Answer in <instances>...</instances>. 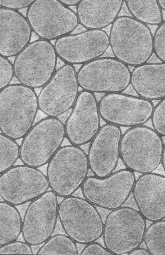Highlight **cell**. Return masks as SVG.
Masks as SVG:
<instances>
[{
  "label": "cell",
  "instance_id": "obj_1",
  "mask_svg": "<svg viewBox=\"0 0 165 255\" xmlns=\"http://www.w3.org/2000/svg\"><path fill=\"white\" fill-rule=\"evenodd\" d=\"M109 38L114 57L127 66L142 65L154 53L152 31L148 25L133 16H119L112 23Z\"/></svg>",
  "mask_w": 165,
  "mask_h": 255
},
{
  "label": "cell",
  "instance_id": "obj_2",
  "mask_svg": "<svg viewBox=\"0 0 165 255\" xmlns=\"http://www.w3.org/2000/svg\"><path fill=\"white\" fill-rule=\"evenodd\" d=\"M39 109L35 90L22 84L10 85L0 92V131L14 140L31 129Z\"/></svg>",
  "mask_w": 165,
  "mask_h": 255
},
{
  "label": "cell",
  "instance_id": "obj_3",
  "mask_svg": "<svg viewBox=\"0 0 165 255\" xmlns=\"http://www.w3.org/2000/svg\"><path fill=\"white\" fill-rule=\"evenodd\" d=\"M164 144L163 136L152 128L131 127L121 138L120 159L134 173H153L161 164Z\"/></svg>",
  "mask_w": 165,
  "mask_h": 255
},
{
  "label": "cell",
  "instance_id": "obj_4",
  "mask_svg": "<svg viewBox=\"0 0 165 255\" xmlns=\"http://www.w3.org/2000/svg\"><path fill=\"white\" fill-rule=\"evenodd\" d=\"M89 169L87 154L80 146H62L47 167L50 189L60 197L73 196L85 182Z\"/></svg>",
  "mask_w": 165,
  "mask_h": 255
},
{
  "label": "cell",
  "instance_id": "obj_5",
  "mask_svg": "<svg viewBox=\"0 0 165 255\" xmlns=\"http://www.w3.org/2000/svg\"><path fill=\"white\" fill-rule=\"evenodd\" d=\"M147 228L139 210L125 206L112 210L104 224V246L113 255H129L144 243Z\"/></svg>",
  "mask_w": 165,
  "mask_h": 255
},
{
  "label": "cell",
  "instance_id": "obj_6",
  "mask_svg": "<svg viewBox=\"0 0 165 255\" xmlns=\"http://www.w3.org/2000/svg\"><path fill=\"white\" fill-rule=\"evenodd\" d=\"M58 219L65 234L76 244L87 245L103 237L102 216L85 198H63L59 204Z\"/></svg>",
  "mask_w": 165,
  "mask_h": 255
},
{
  "label": "cell",
  "instance_id": "obj_7",
  "mask_svg": "<svg viewBox=\"0 0 165 255\" xmlns=\"http://www.w3.org/2000/svg\"><path fill=\"white\" fill-rule=\"evenodd\" d=\"M65 137V124L61 120L51 117L43 119L23 137L20 159L26 165L36 168L43 166L62 147Z\"/></svg>",
  "mask_w": 165,
  "mask_h": 255
},
{
  "label": "cell",
  "instance_id": "obj_8",
  "mask_svg": "<svg viewBox=\"0 0 165 255\" xmlns=\"http://www.w3.org/2000/svg\"><path fill=\"white\" fill-rule=\"evenodd\" d=\"M58 58L50 41L39 39L29 43L15 56L13 65L16 78L33 89L42 88L56 72Z\"/></svg>",
  "mask_w": 165,
  "mask_h": 255
},
{
  "label": "cell",
  "instance_id": "obj_9",
  "mask_svg": "<svg viewBox=\"0 0 165 255\" xmlns=\"http://www.w3.org/2000/svg\"><path fill=\"white\" fill-rule=\"evenodd\" d=\"M77 77L83 90L106 95L123 93L129 88L131 71L115 57H101L81 66Z\"/></svg>",
  "mask_w": 165,
  "mask_h": 255
},
{
  "label": "cell",
  "instance_id": "obj_10",
  "mask_svg": "<svg viewBox=\"0 0 165 255\" xmlns=\"http://www.w3.org/2000/svg\"><path fill=\"white\" fill-rule=\"evenodd\" d=\"M26 17L40 39L52 41L70 34L79 24L77 13L59 0H36Z\"/></svg>",
  "mask_w": 165,
  "mask_h": 255
},
{
  "label": "cell",
  "instance_id": "obj_11",
  "mask_svg": "<svg viewBox=\"0 0 165 255\" xmlns=\"http://www.w3.org/2000/svg\"><path fill=\"white\" fill-rule=\"evenodd\" d=\"M136 177L129 169L106 177H87L81 190L85 199L96 207L112 211L124 206L133 193Z\"/></svg>",
  "mask_w": 165,
  "mask_h": 255
},
{
  "label": "cell",
  "instance_id": "obj_12",
  "mask_svg": "<svg viewBox=\"0 0 165 255\" xmlns=\"http://www.w3.org/2000/svg\"><path fill=\"white\" fill-rule=\"evenodd\" d=\"M49 188L48 179L41 171L24 164L13 166L0 176V196L15 206L34 200Z\"/></svg>",
  "mask_w": 165,
  "mask_h": 255
},
{
  "label": "cell",
  "instance_id": "obj_13",
  "mask_svg": "<svg viewBox=\"0 0 165 255\" xmlns=\"http://www.w3.org/2000/svg\"><path fill=\"white\" fill-rule=\"evenodd\" d=\"M152 101L123 93L106 94L99 102L101 118L120 127L144 125L152 117Z\"/></svg>",
  "mask_w": 165,
  "mask_h": 255
},
{
  "label": "cell",
  "instance_id": "obj_14",
  "mask_svg": "<svg viewBox=\"0 0 165 255\" xmlns=\"http://www.w3.org/2000/svg\"><path fill=\"white\" fill-rule=\"evenodd\" d=\"M77 73L73 65L65 63L42 87L39 109L47 116L58 118L72 109L80 93Z\"/></svg>",
  "mask_w": 165,
  "mask_h": 255
},
{
  "label": "cell",
  "instance_id": "obj_15",
  "mask_svg": "<svg viewBox=\"0 0 165 255\" xmlns=\"http://www.w3.org/2000/svg\"><path fill=\"white\" fill-rule=\"evenodd\" d=\"M58 197L52 190L47 191L27 207L22 235L31 246L43 244L52 236L58 219Z\"/></svg>",
  "mask_w": 165,
  "mask_h": 255
},
{
  "label": "cell",
  "instance_id": "obj_16",
  "mask_svg": "<svg viewBox=\"0 0 165 255\" xmlns=\"http://www.w3.org/2000/svg\"><path fill=\"white\" fill-rule=\"evenodd\" d=\"M54 46L58 58L64 63L83 65L106 53L110 46V38L103 29H87L56 39Z\"/></svg>",
  "mask_w": 165,
  "mask_h": 255
},
{
  "label": "cell",
  "instance_id": "obj_17",
  "mask_svg": "<svg viewBox=\"0 0 165 255\" xmlns=\"http://www.w3.org/2000/svg\"><path fill=\"white\" fill-rule=\"evenodd\" d=\"M101 119L94 93L82 90L65 124L66 138L77 146L90 143L99 131Z\"/></svg>",
  "mask_w": 165,
  "mask_h": 255
},
{
  "label": "cell",
  "instance_id": "obj_18",
  "mask_svg": "<svg viewBox=\"0 0 165 255\" xmlns=\"http://www.w3.org/2000/svg\"><path fill=\"white\" fill-rule=\"evenodd\" d=\"M123 133L120 127L106 123L91 141L87 157L94 176L106 177L114 172L120 159Z\"/></svg>",
  "mask_w": 165,
  "mask_h": 255
},
{
  "label": "cell",
  "instance_id": "obj_19",
  "mask_svg": "<svg viewBox=\"0 0 165 255\" xmlns=\"http://www.w3.org/2000/svg\"><path fill=\"white\" fill-rule=\"evenodd\" d=\"M138 209L146 220L165 219V176L142 174L136 180L133 191Z\"/></svg>",
  "mask_w": 165,
  "mask_h": 255
},
{
  "label": "cell",
  "instance_id": "obj_20",
  "mask_svg": "<svg viewBox=\"0 0 165 255\" xmlns=\"http://www.w3.org/2000/svg\"><path fill=\"white\" fill-rule=\"evenodd\" d=\"M32 29L18 10L0 7V56H16L29 44Z\"/></svg>",
  "mask_w": 165,
  "mask_h": 255
},
{
  "label": "cell",
  "instance_id": "obj_21",
  "mask_svg": "<svg viewBox=\"0 0 165 255\" xmlns=\"http://www.w3.org/2000/svg\"><path fill=\"white\" fill-rule=\"evenodd\" d=\"M125 0H82L76 6L79 23L87 29H103L119 17Z\"/></svg>",
  "mask_w": 165,
  "mask_h": 255
},
{
  "label": "cell",
  "instance_id": "obj_22",
  "mask_svg": "<svg viewBox=\"0 0 165 255\" xmlns=\"http://www.w3.org/2000/svg\"><path fill=\"white\" fill-rule=\"evenodd\" d=\"M131 85L138 96L150 101L165 97V62L146 63L131 72Z\"/></svg>",
  "mask_w": 165,
  "mask_h": 255
},
{
  "label": "cell",
  "instance_id": "obj_23",
  "mask_svg": "<svg viewBox=\"0 0 165 255\" xmlns=\"http://www.w3.org/2000/svg\"><path fill=\"white\" fill-rule=\"evenodd\" d=\"M23 220L15 206L0 202V246L17 240L22 232Z\"/></svg>",
  "mask_w": 165,
  "mask_h": 255
},
{
  "label": "cell",
  "instance_id": "obj_24",
  "mask_svg": "<svg viewBox=\"0 0 165 255\" xmlns=\"http://www.w3.org/2000/svg\"><path fill=\"white\" fill-rule=\"evenodd\" d=\"M125 3L133 17L148 25H159L164 21L158 0H125Z\"/></svg>",
  "mask_w": 165,
  "mask_h": 255
},
{
  "label": "cell",
  "instance_id": "obj_25",
  "mask_svg": "<svg viewBox=\"0 0 165 255\" xmlns=\"http://www.w3.org/2000/svg\"><path fill=\"white\" fill-rule=\"evenodd\" d=\"M36 255H77L78 250L75 241L67 235L57 234L49 238Z\"/></svg>",
  "mask_w": 165,
  "mask_h": 255
},
{
  "label": "cell",
  "instance_id": "obj_26",
  "mask_svg": "<svg viewBox=\"0 0 165 255\" xmlns=\"http://www.w3.org/2000/svg\"><path fill=\"white\" fill-rule=\"evenodd\" d=\"M144 242L151 255H165V219L147 228Z\"/></svg>",
  "mask_w": 165,
  "mask_h": 255
},
{
  "label": "cell",
  "instance_id": "obj_27",
  "mask_svg": "<svg viewBox=\"0 0 165 255\" xmlns=\"http://www.w3.org/2000/svg\"><path fill=\"white\" fill-rule=\"evenodd\" d=\"M20 158V147L15 140L0 133V173L8 170Z\"/></svg>",
  "mask_w": 165,
  "mask_h": 255
},
{
  "label": "cell",
  "instance_id": "obj_28",
  "mask_svg": "<svg viewBox=\"0 0 165 255\" xmlns=\"http://www.w3.org/2000/svg\"><path fill=\"white\" fill-rule=\"evenodd\" d=\"M154 129L163 137H165V97L154 107L151 117Z\"/></svg>",
  "mask_w": 165,
  "mask_h": 255
},
{
  "label": "cell",
  "instance_id": "obj_29",
  "mask_svg": "<svg viewBox=\"0 0 165 255\" xmlns=\"http://www.w3.org/2000/svg\"><path fill=\"white\" fill-rule=\"evenodd\" d=\"M154 54L161 62H165V20L162 22L154 35Z\"/></svg>",
  "mask_w": 165,
  "mask_h": 255
},
{
  "label": "cell",
  "instance_id": "obj_30",
  "mask_svg": "<svg viewBox=\"0 0 165 255\" xmlns=\"http://www.w3.org/2000/svg\"><path fill=\"white\" fill-rule=\"evenodd\" d=\"M14 76L13 64L6 57L0 56V90L10 85Z\"/></svg>",
  "mask_w": 165,
  "mask_h": 255
},
{
  "label": "cell",
  "instance_id": "obj_31",
  "mask_svg": "<svg viewBox=\"0 0 165 255\" xmlns=\"http://www.w3.org/2000/svg\"><path fill=\"white\" fill-rule=\"evenodd\" d=\"M0 254L1 255H33L34 254L31 245L26 243L15 241L11 243L0 246Z\"/></svg>",
  "mask_w": 165,
  "mask_h": 255
},
{
  "label": "cell",
  "instance_id": "obj_32",
  "mask_svg": "<svg viewBox=\"0 0 165 255\" xmlns=\"http://www.w3.org/2000/svg\"><path fill=\"white\" fill-rule=\"evenodd\" d=\"M36 0H0L2 8L19 10L29 8Z\"/></svg>",
  "mask_w": 165,
  "mask_h": 255
},
{
  "label": "cell",
  "instance_id": "obj_33",
  "mask_svg": "<svg viewBox=\"0 0 165 255\" xmlns=\"http://www.w3.org/2000/svg\"><path fill=\"white\" fill-rule=\"evenodd\" d=\"M81 255H114L106 247L102 245L94 242V243L86 245V247L81 252Z\"/></svg>",
  "mask_w": 165,
  "mask_h": 255
},
{
  "label": "cell",
  "instance_id": "obj_34",
  "mask_svg": "<svg viewBox=\"0 0 165 255\" xmlns=\"http://www.w3.org/2000/svg\"><path fill=\"white\" fill-rule=\"evenodd\" d=\"M130 255H151L149 251L144 248H137L129 254Z\"/></svg>",
  "mask_w": 165,
  "mask_h": 255
},
{
  "label": "cell",
  "instance_id": "obj_35",
  "mask_svg": "<svg viewBox=\"0 0 165 255\" xmlns=\"http://www.w3.org/2000/svg\"><path fill=\"white\" fill-rule=\"evenodd\" d=\"M67 6H77L82 0H59Z\"/></svg>",
  "mask_w": 165,
  "mask_h": 255
},
{
  "label": "cell",
  "instance_id": "obj_36",
  "mask_svg": "<svg viewBox=\"0 0 165 255\" xmlns=\"http://www.w3.org/2000/svg\"><path fill=\"white\" fill-rule=\"evenodd\" d=\"M161 164H163V168L165 172V143L164 144L163 157H162Z\"/></svg>",
  "mask_w": 165,
  "mask_h": 255
},
{
  "label": "cell",
  "instance_id": "obj_37",
  "mask_svg": "<svg viewBox=\"0 0 165 255\" xmlns=\"http://www.w3.org/2000/svg\"><path fill=\"white\" fill-rule=\"evenodd\" d=\"M158 2H159L161 8L165 11V0H158Z\"/></svg>",
  "mask_w": 165,
  "mask_h": 255
}]
</instances>
